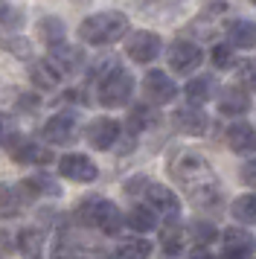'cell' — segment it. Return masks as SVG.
I'll list each match as a JSON object with an SVG mask.
<instances>
[{"label":"cell","instance_id":"obj_1","mask_svg":"<svg viewBox=\"0 0 256 259\" xmlns=\"http://www.w3.org/2000/svg\"><path fill=\"white\" fill-rule=\"evenodd\" d=\"M169 175L198 210H212L221 204V181L204 154L178 149L169 157Z\"/></svg>","mask_w":256,"mask_h":259},{"label":"cell","instance_id":"obj_2","mask_svg":"<svg viewBox=\"0 0 256 259\" xmlns=\"http://www.w3.org/2000/svg\"><path fill=\"white\" fill-rule=\"evenodd\" d=\"M128 32V18L122 12H99L81 21L79 38L91 47H108Z\"/></svg>","mask_w":256,"mask_h":259},{"label":"cell","instance_id":"obj_3","mask_svg":"<svg viewBox=\"0 0 256 259\" xmlns=\"http://www.w3.org/2000/svg\"><path fill=\"white\" fill-rule=\"evenodd\" d=\"M81 224H88V227H96V230H102L105 236H116L119 233V227H122V215L116 210V204L105 198H88L79 204V210H76Z\"/></svg>","mask_w":256,"mask_h":259},{"label":"cell","instance_id":"obj_4","mask_svg":"<svg viewBox=\"0 0 256 259\" xmlns=\"http://www.w3.org/2000/svg\"><path fill=\"white\" fill-rule=\"evenodd\" d=\"M131 91H134L131 76H128L122 67H116V64H111V67L102 73V79H99V102H102L105 108H122V105H128Z\"/></svg>","mask_w":256,"mask_h":259},{"label":"cell","instance_id":"obj_5","mask_svg":"<svg viewBox=\"0 0 256 259\" xmlns=\"http://www.w3.org/2000/svg\"><path fill=\"white\" fill-rule=\"evenodd\" d=\"M160 47H163L160 35L140 29V32H134V35L128 38L125 53H128V59H134L137 64H149V61H154L157 56H160Z\"/></svg>","mask_w":256,"mask_h":259},{"label":"cell","instance_id":"obj_6","mask_svg":"<svg viewBox=\"0 0 256 259\" xmlns=\"http://www.w3.org/2000/svg\"><path fill=\"white\" fill-rule=\"evenodd\" d=\"M58 172L67 181H76V184H91V181L99 178L96 163H93L91 157H84V154H64L58 160Z\"/></svg>","mask_w":256,"mask_h":259},{"label":"cell","instance_id":"obj_7","mask_svg":"<svg viewBox=\"0 0 256 259\" xmlns=\"http://www.w3.org/2000/svg\"><path fill=\"white\" fill-rule=\"evenodd\" d=\"M143 91L149 96V102L154 105H166V102H172L175 96H178V84L160 70H149L146 73V79H143Z\"/></svg>","mask_w":256,"mask_h":259},{"label":"cell","instance_id":"obj_8","mask_svg":"<svg viewBox=\"0 0 256 259\" xmlns=\"http://www.w3.org/2000/svg\"><path fill=\"white\" fill-rule=\"evenodd\" d=\"M204 61V53L192 41H175L169 50V67L178 73H192L198 70V64Z\"/></svg>","mask_w":256,"mask_h":259},{"label":"cell","instance_id":"obj_9","mask_svg":"<svg viewBox=\"0 0 256 259\" xmlns=\"http://www.w3.org/2000/svg\"><path fill=\"white\" fill-rule=\"evenodd\" d=\"M6 146H9L12 160H21V163L41 166V163H50V160H53V154L47 152V149H41L38 143H29L26 137H21V134H12Z\"/></svg>","mask_w":256,"mask_h":259},{"label":"cell","instance_id":"obj_10","mask_svg":"<svg viewBox=\"0 0 256 259\" xmlns=\"http://www.w3.org/2000/svg\"><path fill=\"white\" fill-rule=\"evenodd\" d=\"M84 137H88V143H91L93 149L108 152L116 143V137H119V122H116V119H108V117H96L91 125H88Z\"/></svg>","mask_w":256,"mask_h":259},{"label":"cell","instance_id":"obj_11","mask_svg":"<svg viewBox=\"0 0 256 259\" xmlns=\"http://www.w3.org/2000/svg\"><path fill=\"white\" fill-rule=\"evenodd\" d=\"M47 61L56 67L61 76H70V73L81 70V64H84V56H81V50L76 47H67V44H58V47H50V56Z\"/></svg>","mask_w":256,"mask_h":259},{"label":"cell","instance_id":"obj_12","mask_svg":"<svg viewBox=\"0 0 256 259\" xmlns=\"http://www.w3.org/2000/svg\"><path fill=\"white\" fill-rule=\"evenodd\" d=\"M29 192L23 187H12V184H0V219H15L21 215L23 207L29 204Z\"/></svg>","mask_w":256,"mask_h":259},{"label":"cell","instance_id":"obj_13","mask_svg":"<svg viewBox=\"0 0 256 259\" xmlns=\"http://www.w3.org/2000/svg\"><path fill=\"white\" fill-rule=\"evenodd\" d=\"M76 134V117L73 114H56L44 122L41 128V137L47 143H70Z\"/></svg>","mask_w":256,"mask_h":259},{"label":"cell","instance_id":"obj_14","mask_svg":"<svg viewBox=\"0 0 256 259\" xmlns=\"http://www.w3.org/2000/svg\"><path fill=\"white\" fill-rule=\"evenodd\" d=\"M175 125L184 131V134H195L198 137V134L207 131L209 119H207V114L201 111V105H192V102H189L186 108H178V111H175Z\"/></svg>","mask_w":256,"mask_h":259},{"label":"cell","instance_id":"obj_15","mask_svg":"<svg viewBox=\"0 0 256 259\" xmlns=\"http://www.w3.org/2000/svg\"><path fill=\"white\" fill-rule=\"evenodd\" d=\"M146 198H149L151 210L163 212V215H175L181 210V198L169 187H163V184H146Z\"/></svg>","mask_w":256,"mask_h":259},{"label":"cell","instance_id":"obj_16","mask_svg":"<svg viewBox=\"0 0 256 259\" xmlns=\"http://www.w3.org/2000/svg\"><path fill=\"white\" fill-rule=\"evenodd\" d=\"M227 146L236 154H250L256 149V128L250 122H233L227 128Z\"/></svg>","mask_w":256,"mask_h":259},{"label":"cell","instance_id":"obj_17","mask_svg":"<svg viewBox=\"0 0 256 259\" xmlns=\"http://www.w3.org/2000/svg\"><path fill=\"white\" fill-rule=\"evenodd\" d=\"M247 108H250V96L242 88H227L219 99V114L224 117H242Z\"/></svg>","mask_w":256,"mask_h":259},{"label":"cell","instance_id":"obj_18","mask_svg":"<svg viewBox=\"0 0 256 259\" xmlns=\"http://www.w3.org/2000/svg\"><path fill=\"white\" fill-rule=\"evenodd\" d=\"M227 44L239 50H253L256 47V24L253 21H233L227 24Z\"/></svg>","mask_w":256,"mask_h":259},{"label":"cell","instance_id":"obj_19","mask_svg":"<svg viewBox=\"0 0 256 259\" xmlns=\"http://www.w3.org/2000/svg\"><path fill=\"white\" fill-rule=\"evenodd\" d=\"M15 245H18V250H21L26 259H38L41 256V247H44V233H41V230H32V227H26V230L18 233Z\"/></svg>","mask_w":256,"mask_h":259},{"label":"cell","instance_id":"obj_20","mask_svg":"<svg viewBox=\"0 0 256 259\" xmlns=\"http://www.w3.org/2000/svg\"><path fill=\"white\" fill-rule=\"evenodd\" d=\"M38 35L47 47H58V44H64V24L58 18H41L38 21Z\"/></svg>","mask_w":256,"mask_h":259},{"label":"cell","instance_id":"obj_21","mask_svg":"<svg viewBox=\"0 0 256 259\" xmlns=\"http://www.w3.org/2000/svg\"><path fill=\"white\" fill-rule=\"evenodd\" d=\"M212 79L209 76H198V79H192V82H186V88H184V94H186V99L192 102V105H204L209 96H212Z\"/></svg>","mask_w":256,"mask_h":259},{"label":"cell","instance_id":"obj_22","mask_svg":"<svg viewBox=\"0 0 256 259\" xmlns=\"http://www.w3.org/2000/svg\"><path fill=\"white\" fill-rule=\"evenodd\" d=\"M230 215L242 224H256V195H239L230 204Z\"/></svg>","mask_w":256,"mask_h":259},{"label":"cell","instance_id":"obj_23","mask_svg":"<svg viewBox=\"0 0 256 259\" xmlns=\"http://www.w3.org/2000/svg\"><path fill=\"white\" fill-rule=\"evenodd\" d=\"M128 224L137 233H149V230L157 227V210H151V207H134L131 215H128Z\"/></svg>","mask_w":256,"mask_h":259},{"label":"cell","instance_id":"obj_24","mask_svg":"<svg viewBox=\"0 0 256 259\" xmlns=\"http://www.w3.org/2000/svg\"><path fill=\"white\" fill-rule=\"evenodd\" d=\"M21 187L29 192V198H38V195H58V184L53 181V178H47V175L26 178Z\"/></svg>","mask_w":256,"mask_h":259},{"label":"cell","instance_id":"obj_25","mask_svg":"<svg viewBox=\"0 0 256 259\" xmlns=\"http://www.w3.org/2000/svg\"><path fill=\"white\" fill-rule=\"evenodd\" d=\"M23 12L15 9L9 0H0V32H18L23 26Z\"/></svg>","mask_w":256,"mask_h":259},{"label":"cell","instance_id":"obj_26","mask_svg":"<svg viewBox=\"0 0 256 259\" xmlns=\"http://www.w3.org/2000/svg\"><path fill=\"white\" fill-rule=\"evenodd\" d=\"M151 253V242L149 239H128L116 247V256L119 259H149Z\"/></svg>","mask_w":256,"mask_h":259},{"label":"cell","instance_id":"obj_27","mask_svg":"<svg viewBox=\"0 0 256 259\" xmlns=\"http://www.w3.org/2000/svg\"><path fill=\"white\" fill-rule=\"evenodd\" d=\"M181 245H184V230L178 224H166L160 230V247L169 256H175V253H181Z\"/></svg>","mask_w":256,"mask_h":259},{"label":"cell","instance_id":"obj_28","mask_svg":"<svg viewBox=\"0 0 256 259\" xmlns=\"http://www.w3.org/2000/svg\"><path fill=\"white\" fill-rule=\"evenodd\" d=\"M32 82L41 84V88H56V84L61 82V73H58L50 61H41V64L32 67Z\"/></svg>","mask_w":256,"mask_h":259},{"label":"cell","instance_id":"obj_29","mask_svg":"<svg viewBox=\"0 0 256 259\" xmlns=\"http://www.w3.org/2000/svg\"><path fill=\"white\" fill-rule=\"evenodd\" d=\"M0 47L6 50V53H12V56H18V59H29L32 53H29V41L26 38H0Z\"/></svg>","mask_w":256,"mask_h":259},{"label":"cell","instance_id":"obj_30","mask_svg":"<svg viewBox=\"0 0 256 259\" xmlns=\"http://www.w3.org/2000/svg\"><path fill=\"white\" fill-rule=\"evenodd\" d=\"M189 230H192V236H195V242H198V245H209V242H212V239L219 236L212 224H209V222H201V219L189 224Z\"/></svg>","mask_w":256,"mask_h":259},{"label":"cell","instance_id":"obj_31","mask_svg":"<svg viewBox=\"0 0 256 259\" xmlns=\"http://www.w3.org/2000/svg\"><path fill=\"white\" fill-rule=\"evenodd\" d=\"M224 247H250L253 250V239L244 233V230H236V227H230V230H224Z\"/></svg>","mask_w":256,"mask_h":259},{"label":"cell","instance_id":"obj_32","mask_svg":"<svg viewBox=\"0 0 256 259\" xmlns=\"http://www.w3.org/2000/svg\"><path fill=\"white\" fill-rule=\"evenodd\" d=\"M233 44H216V47H212V61H216V67H221V70H224V67H230L233 64Z\"/></svg>","mask_w":256,"mask_h":259},{"label":"cell","instance_id":"obj_33","mask_svg":"<svg viewBox=\"0 0 256 259\" xmlns=\"http://www.w3.org/2000/svg\"><path fill=\"white\" fill-rule=\"evenodd\" d=\"M151 114H149V108H134V111H131V128L134 131H140V128H146V125H151Z\"/></svg>","mask_w":256,"mask_h":259},{"label":"cell","instance_id":"obj_34","mask_svg":"<svg viewBox=\"0 0 256 259\" xmlns=\"http://www.w3.org/2000/svg\"><path fill=\"white\" fill-rule=\"evenodd\" d=\"M239 70H242V82L247 84L250 91H256V61H244Z\"/></svg>","mask_w":256,"mask_h":259},{"label":"cell","instance_id":"obj_35","mask_svg":"<svg viewBox=\"0 0 256 259\" xmlns=\"http://www.w3.org/2000/svg\"><path fill=\"white\" fill-rule=\"evenodd\" d=\"M221 259H253V250L250 247H224Z\"/></svg>","mask_w":256,"mask_h":259},{"label":"cell","instance_id":"obj_36","mask_svg":"<svg viewBox=\"0 0 256 259\" xmlns=\"http://www.w3.org/2000/svg\"><path fill=\"white\" fill-rule=\"evenodd\" d=\"M242 181L247 184V187L256 189V160H247V163L242 166Z\"/></svg>","mask_w":256,"mask_h":259},{"label":"cell","instance_id":"obj_37","mask_svg":"<svg viewBox=\"0 0 256 259\" xmlns=\"http://www.w3.org/2000/svg\"><path fill=\"white\" fill-rule=\"evenodd\" d=\"M9 250H12V239H9V233H0V259L9 256Z\"/></svg>","mask_w":256,"mask_h":259},{"label":"cell","instance_id":"obj_38","mask_svg":"<svg viewBox=\"0 0 256 259\" xmlns=\"http://www.w3.org/2000/svg\"><path fill=\"white\" fill-rule=\"evenodd\" d=\"M189 259H216V256H212L209 250H204V247H198V250H192V256Z\"/></svg>","mask_w":256,"mask_h":259},{"label":"cell","instance_id":"obj_39","mask_svg":"<svg viewBox=\"0 0 256 259\" xmlns=\"http://www.w3.org/2000/svg\"><path fill=\"white\" fill-rule=\"evenodd\" d=\"M140 3H146V6H151V9H157V6H163V3H175V0H140Z\"/></svg>","mask_w":256,"mask_h":259},{"label":"cell","instance_id":"obj_40","mask_svg":"<svg viewBox=\"0 0 256 259\" xmlns=\"http://www.w3.org/2000/svg\"><path fill=\"white\" fill-rule=\"evenodd\" d=\"M76 3H84V0H76Z\"/></svg>","mask_w":256,"mask_h":259},{"label":"cell","instance_id":"obj_41","mask_svg":"<svg viewBox=\"0 0 256 259\" xmlns=\"http://www.w3.org/2000/svg\"><path fill=\"white\" fill-rule=\"evenodd\" d=\"M250 3H253V6H256V0H250Z\"/></svg>","mask_w":256,"mask_h":259}]
</instances>
